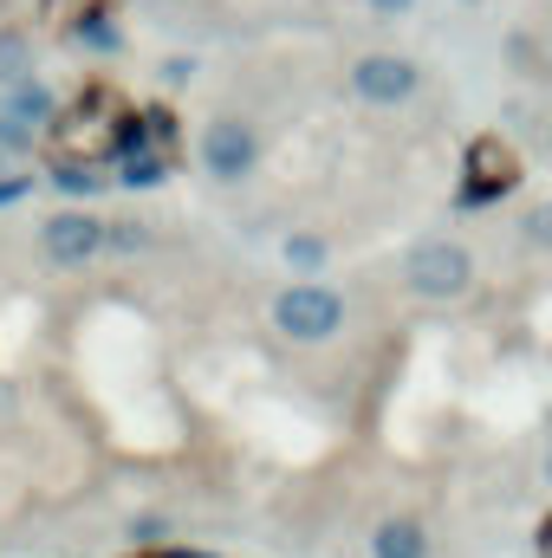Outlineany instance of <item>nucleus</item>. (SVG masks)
<instances>
[{
    "label": "nucleus",
    "instance_id": "1",
    "mask_svg": "<svg viewBox=\"0 0 552 558\" xmlns=\"http://www.w3.org/2000/svg\"><path fill=\"white\" fill-rule=\"evenodd\" d=\"M124 98L118 92H85L79 105H65L52 124H46V143H52V162H105L118 156V131H124Z\"/></svg>",
    "mask_w": 552,
    "mask_h": 558
},
{
    "label": "nucleus",
    "instance_id": "2",
    "mask_svg": "<svg viewBox=\"0 0 552 558\" xmlns=\"http://www.w3.org/2000/svg\"><path fill=\"white\" fill-rule=\"evenodd\" d=\"M397 274H404V286H410L416 299L448 305V299H461L475 286V254L461 241H448V234H429V241H416L410 254H404Z\"/></svg>",
    "mask_w": 552,
    "mask_h": 558
},
{
    "label": "nucleus",
    "instance_id": "3",
    "mask_svg": "<svg viewBox=\"0 0 552 558\" xmlns=\"http://www.w3.org/2000/svg\"><path fill=\"white\" fill-rule=\"evenodd\" d=\"M274 331L292 344H332L345 331V299L319 279H292L274 299Z\"/></svg>",
    "mask_w": 552,
    "mask_h": 558
},
{
    "label": "nucleus",
    "instance_id": "4",
    "mask_svg": "<svg viewBox=\"0 0 552 558\" xmlns=\"http://www.w3.org/2000/svg\"><path fill=\"white\" fill-rule=\"evenodd\" d=\"M461 208H488V202H501V195H514L520 189V149L507 137H475L468 143V156H461Z\"/></svg>",
    "mask_w": 552,
    "mask_h": 558
},
{
    "label": "nucleus",
    "instance_id": "5",
    "mask_svg": "<svg viewBox=\"0 0 552 558\" xmlns=\"http://www.w3.org/2000/svg\"><path fill=\"white\" fill-rule=\"evenodd\" d=\"M254 162H261V131L248 118H215L202 131V169L215 182H241V175H254Z\"/></svg>",
    "mask_w": 552,
    "mask_h": 558
},
{
    "label": "nucleus",
    "instance_id": "6",
    "mask_svg": "<svg viewBox=\"0 0 552 558\" xmlns=\"http://www.w3.org/2000/svg\"><path fill=\"white\" fill-rule=\"evenodd\" d=\"M39 247L52 267H92L105 254V221L92 208H59L46 228H39Z\"/></svg>",
    "mask_w": 552,
    "mask_h": 558
},
{
    "label": "nucleus",
    "instance_id": "7",
    "mask_svg": "<svg viewBox=\"0 0 552 558\" xmlns=\"http://www.w3.org/2000/svg\"><path fill=\"white\" fill-rule=\"evenodd\" d=\"M416 85H422V72H416V59H404V52H364L351 65V92L364 105H410Z\"/></svg>",
    "mask_w": 552,
    "mask_h": 558
},
{
    "label": "nucleus",
    "instance_id": "8",
    "mask_svg": "<svg viewBox=\"0 0 552 558\" xmlns=\"http://www.w3.org/2000/svg\"><path fill=\"white\" fill-rule=\"evenodd\" d=\"M7 118H20V124H33V131H46L52 118H59V98L26 72V78H13L7 85Z\"/></svg>",
    "mask_w": 552,
    "mask_h": 558
},
{
    "label": "nucleus",
    "instance_id": "9",
    "mask_svg": "<svg viewBox=\"0 0 552 558\" xmlns=\"http://www.w3.org/2000/svg\"><path fill=\"white\" fill-rule=\"evenodd\" d=\"M371 558H429V533L416 520H384L371 533Z\"/></svg>",
    "mask_w": 552,
    "mask_h": 558
},
{
    "label": "nucleus",
    "instance_id": "10",
    "mask_svg": "<svg viewBox=\"0 0 552 558\" xmlns=\"http://www.w3.org/2000/svg\"><path fill=\"white\" fill-rule=\"evenodd\" d=\"M118 182H124V189H163V182H169V156H163L156 143L124 149V156H118Z\"/></svg>",
    "mask_w": 552,
    "mask_h": 558
},
{
    "label": "nucleus",
    "instance_id": "11",
    "mask_svg": "<svg viewBox=\"0 0 552 558\" xmlns=\"http://www.w3.org/2000/svg\"><path fill=\"white\" fill-rule=\"evenodd\" d=\"M52 189L72 202H92L105 189V175H98V162H52Z\"/></svg>",
    "mask_w": 552,
    "mask_h": 558
},
{
    "label": "nucleus",
    "instance_id": "12",
    "mask_svg": "<svg viewBox=\"0 0 552 558\" xmlns=\"http://www.w3.org/2000/svg\"><path fill=\"white\" fill-rule=\"evenodd\" d=\"M79 46H92V52H118V46H124V33H118V20L98 7V13H85V20H79Z\"/></svg>",
    "mask_w": 552,
    "mask_h": 558
},
{
    "label": "nucleus",
    "instance_id": "13",
    "mask_svg": "<svg viewBox=\"0 0 552 558\" xmlns=\"http://www.w3.org/2000/svg\"><path fill=\"white\" fill-rule=\"evenodd\" d=\"M286 267H299V274L325 267V241L319 234H286Z\"/></svg>",
    "mask_w": 552,
    "mask_h": 558
},
{
    "label": "nucleus",
    "instance_id": "14",
    "mask_svg": "<svg viewBox=\"0 0 552 558\" xmlns=\"http://www.w3.org/2000/svg\"><path fill=\"white\" fill-rule=\"evenodd\" d=\"M105 247L137 254V247H149V234H143V221H105Z\"/></svg>",
    "mask_w": 552,
    "mask_h": 558
},
{
    "label": "nucleus",
    "instance_id": "15",
    "mask_svg": "<svg viewBox=\"0 0 552 558\" xmlns=\"http://www.w3.org/2000/svg\"><path fill=\"white\" fill-rule=\"evenodd\" d=\"M20 149H33V124H20V118L0 111V156H20Z\"/></svg>",
    "mask_w": 552,
    "mask_h": 558
},
{
    "label": "nucleus",
    "instance_id": "16",
    "mask_svg": "<svg viewBox=\"0 0 552 558\" xmlns=\"http://www.w3.org/2000/svg\"><path fill=\"white\" fill-rule=\"evenodd\" d=\"M13 78H26V46L0 39V85H13Z\"/></svg>",
    "mask_w": 552,
    "mask_h": 558
},
{
    "label": "nucleus",
    "instance_id": "17",
    "mask_svg": "<svg viewBox=\"0 0 552 558\" xmlns=\"http://www.w3.org/2000/svg\"><path fill=\"white\" fill-rule=\"evenodd\" d=\"M527 241H533V247H552V208H533V215H527Z\"/></svg>",
    "mask_w": 552,
    "mask_h": 558
},
{
    "label": "nucleus",
    "instance_id": "18",
    "mask_svg": "<svg viewBox=\"0 0 552 558\" xmlns=\"http://www.w3.org/2000/svg\"><path fill=\"white\" fill-rule=\"evenodd\" d=\"M26 189H33V175H7V182H0V208H7V202H20Z\"/></svg>",
    "mask_w": 552,
    "mask_h": 558
},
{
    "label": "nucleus",
    "instance_id": "19",
    "mask_svg": "<svg viewBox=\"0 0 552 558\" xmlns=\"http://www.w3.org/2000/svg\"><path fill=\"white\" fill-rule=\"evenodd\" d=\"M410 7H416V0H371V13H377V20H404Z\"/></svg>",
    "mask_w": 552,
    "mask_h": 558
},
{
    "label": "nucleus",
    "instance_id": "20",
    "mask_svg": "<svg viewBox=\"0 0 552 558\" xmlns=\"http://www.w3.org/2000/svg\"><path fill=\"white\" fill-rule=\"evenodd\" d=\"M189 72H195V59H169V65H163L169 85H189Z\"/></svg>",
    "mask_w": 552,
    "mask_h": 558
},
{
    "label": "nucleus",
    "instance_id": "21",
    "mask_svg": "<svg viewBox=\"0 0 552 558\" xmlns=\"http://www.w3.org/2000/svg\"><path fill=\"white\" fill-rule=\"evenodd\" d=\"M540 546H547V558H552V520H547V526H540Z\"/></svg>",
    "mask_w": 552,
    "mask_h": 558
},
{
    "label": "nucleus",
    "instance_id": "22",
    "mask_svg": "<svg viewBox=\"0 0 552 558\" xmlns=\"http://www.w3.org/2000/svg\"><path fill=\"white\" fill-rule=\"evenodd\" d=\"M547 481H552V448H547Z\"/></svg>",
    "mask_w": 552,
    "mask_h": 558
}]
</instances>
